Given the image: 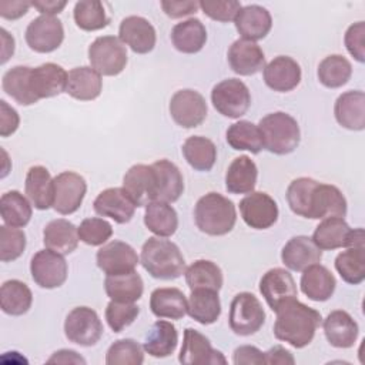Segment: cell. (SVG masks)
Listing matches in <instances>:
<instances>
[{
    "label": "cell",
    "mask_w": 365,
    "mask_h": 365,
    "mask_svg": "<svg viewBox=\"0 0 365 365\" xmlns=\"http://www.w3.org/2000/svg\"><path fill=\"white\" fill-rule=\"evenodd\" d=\"M275 338L289 344L297 349L311 344L322 319L317 309L299 302L298 299L285 302L278 308V311H275Z\"/></svg>",
    "instance_id": "1"
},
{
    "label": "cell",
    "mask_w": 365,
    "mask_h": 365,
    "mask_svg": "<svg viewBox=\"0 0 365 365\" xmlns=\"http://www.w3.org/2000/svg\"><path fill=\"white\" fill-rule=\"evenodd\" d=\"M140 262L157 279L170 281L185 272V259L178 245L163 237H150L143 244Z\"/></svg>",
    "instance_id": "2"
},
{
    "label": "cell",
    "mask_w": 365,
    "mask_h": 365,
    "mask_svg": "<svg viewBox=\"0 0 365 365\" xmlns=\"http://www.w3.org/2000/svg\"><path fill=\"white\" fill-rule=\"evenodd\" d=\"M194 220L201 232L212 237L225 235L235 225V205L218 192H208L197 201Z\"/></svg>",
    "instance_id": "3"
},
{
    "label": "cell",
    "mask_w": 365,
    "mask_h": 365,
    "mask_svg": "<svg viewBox=\"0 0 365 365\" xmlns=\"http://www.w3.org/2000/svg\"><path fill=\"white\" fill-rule=\"evenodd\" d=\"M264 148L277 155L292 153L301 140V131L297 120L284 111L269 113L258 124Z\"/></svg>",
    "instance_id": "4"
},
{
    "label": "cell",
    "mask_w": 365,
    "mask_h": 365,
    "mask_svg": "<svg viewBox=\"0 0 365 365\" xmlns=\"http://www.w3.org/2000/svg\"><path fill=\"white\" fill-rule=\"evenodd\" d=\"M91 67L100 76H117L127 64V48L115 36L97 37L88 47Z\"/></svg>",
    "instance_id": "5"
},
{
    "label": "cell",
    "mask_w": 365,
    "mask_h": 365,
    "mask_svg": "<svg viewBox=\"0 0 365 365\" xmlns=\"http://www.w3.org/2000/svg\"><path fill=\"white\" fill-rule=\"evenodd\" d=\"M264 322V308L254 294L240 292L232 298L230 305L228 324L234 334L241 336L257 334Z\"/></svg>",
    "instance_id": "6"
},
{
    "label": "cell",
    "mask_w": 365,
    "mask_h": 365,
    "mask_svg": "<svg viewBox=\"0 0 365 365\" xmlns=\"http://www.w3.org/2000/svg\"><path fill=\"white\" fill-rule=\"evenodd\" d=\"M211 103L224 117L240 118L251 106V94L241 80L227 78L212 87Z\"/></svg>",
    "instance_id": "7"
},
{
    "label": "cell",
    "mask_w": 365,
    "mask_h": 365,
    "mask_svg": "<svg viewBox=\"0 0 365 365\" xmlns=\"http://www.w3.org/2000/svg\"><path fill=\"white\" fill-rule=\"evenodd\" d=\"M103 324L97 312L88 307L73 308L64 321V334L70 342L93 346L103 336Z\"/></svg>",
    "instance_id": "8"
},
{
    "label": "cell",
    "mask_w": 365,
    "mask_h": 365,
    "mask_svg": "<svg viewBox=\"0 0 365 365\" xmlns=\"http://www.w3.org/2000/svg\"><path fill=\"white\" fill-rule=\"evenodd\" d=\"M27 46L36 53H51L57 50L64 40V27L56 16H44L33 19L24 33Z\"/></svg>",
    "instance_id": "9"
},
{
    "label": "cell",
    "mask_w": 365,
    "mask_h": 365,
    "mask_svg": "<svg viewBox=\"0 0 365 365\" xmlns=\"http://www.w3.org/2000/svg\"><path fill=\"white\" fill-rule=\"evenodd\" d=\"M67 262L64 257L48 248L37 251L30 261L33 281L46 289L61 287L67 279Z\"/></svg>",
    "instance_id": "10"
},
{
    "label": "cell",
    "mask_w": 365,
    "mask_h": 365,
    "mask_svg": "<svg viewBox=\"0 0 365 365\" xmlns=\"http://www.w3.org/2000/svg\"><path fill=\"white\" fill-rule=\"evenodd\" d=\"M171 118L184 128L198 127L207 117V103L202 94L191 88H182L173 94L168 106Z\"/></svg>",
    "instance_id": "11"
},
{
    "label": "cell",
    "mask_w": 365,
    "mask_h": 365,
    "mask_svg": "<svg viewBox=\"0 0 365 365\" xmlns=\"http://www.w3.org/2000/svg\"><path fill=\"white\" fill-rule=\"evenodd\" d=\"M53 208L61 215L76 212L87 192L86 180L74 171H63L54 177Z\"/></svg>",
    "instance_id": "12"
},
{
    "label": "cell",
    "mask_w": 365,
    "mask_h": 365,
    "mask_svg": "<svg viewBox=\"0 0 365 365\" xmlns=\"http://www.w3.org/2000/svg\"><path fill=\"white\" fill-rule=\"evenodd\" d=\"M240 212L244 222L254 230H267L278 220L275 200L262 191H252L240 201Z\"/></svg>",
    "instance_id": "13"
},
{
    "label": "cell",
    "mask_w": 365,
    "mask_h": 365,
    "mask_svg": "<svg viewBox=\"0 0 365 365\" xmlns=\"http://www.w3.org/2000/svg\"><path fill=\"white\" fill-rule=\"evenodd\" d=\"M259 292L274 312L278 311V308L285 302L297 299L298 297L292 275L289 271L279 267L271 268L262 275L259 281Z\"/></svg>",
    "instance_id": "14"
},
{
    "label": "cell",
    "mask_w": 365,
    "mask_h": 365,
    "mask_svg": "<svg viewBox=\"0 0 365 365\" xmlns=\"http://www.w3.org/2000/svg\"><path fill=\"white\" fill-rule=\"evenodd\" d=\"M96 261L106 275H118L134 271L140 262L135 250L123 241L113 240L97 251Z\"/></svg>",
    "instance_id": "15"
},
{
    "label": "cell",
    "mask_w": 365,
    "mask_h": 365,
    "mask_svg": "<svg viewBox=\"0 0 365 365\" xmlns=\"http://www.w3.org/2000/svg\"><path fill=\"white\" fill-rule=\"evenodd\" d=\"M346 215V200L341 190L331 184L317 182L308 205V217L311 220L344 218Z\"/></svg>",
    "instance_id": "16"
},
{
    "label": "cell",
    "mask_w": 365,
    "mask_h": 365,
    "mask_svg": "<svg viewBox=\"0 0 365 365\" xmlns=\"http://www.w3.org/2000/svg\"><path fill=\"white\" fill-rule=\"evenodd\" d=\"M182 365H218L227 364L222 352L211 346L210 339L201 332L187 328L184 331L182 346L178 355Z\"/></svg>",
    "instance_id": "17"
},
{
    "label": "cell",
    "mask_w": 365,
    "mask_h": 365,
    "mask_svg": "<svg viewBox=\"0 0 365 365\" xmlns=\"http://www.w3.org/2000/svg\"><path fill=\"white\" fill-rule=\"evenodd\" d=\"M93 208L101 217H108L117 224H125L134 217L137 205L123 187H111L96 197Z\"/></svg>",
    "instance_id": "18"
},
{
    "label": "cell",
    "mask_w": 365,
    "mask_h": 365,
    "mask_svg": "<svg viewBox=\"0 0 365 365\" xmlns=\"http://www.w3.org/2000/svg\"><path fill=\"white\" fill-rule=\"evenodd\" d=\"M123 188L137 207H145L155 201L157 177L153 165L135 164L128 168L123 178Z\"/></svg>",
    "instance_id": "19"
},
{
    "label": "cell",
    "mask_w": 365,
    "mask_h": 365,
    "mask_svg": "<svg viewBox=\"0 0 365 365\" xmlns=\"http://www.w3.org/2000/svg\"><path fill=\"white\" fill-rule=\"evenodd\" d=\"M118 38L137 54L150 53L157 41L155 29L141 16H128L121 20Z\"/></svg>",
    "instance_id": "20"
},
{
    "label": "cell",
    "mask_w": 365,
    "mask_h": 365,
    "mask_svg": "<svg viewBox=\"0 0 365 365\" xmlns=\"http://www.w3.org/2000/svg\"><path fill=\"white\" fill-rule=\"evenodd\" d=\"M228 64L240 76H252L265 67L262 48L251 40L238 38L228 48Z\"/></svg>",
    "instance_id": "21"
},
{
    "label": "cell",
    "mask_w": 365,
    "mask_h": 365,
    "mask_svg": "<svg viewBox=\"0 0 365 365\" xmlns=\"http://www.w3.org/2000/svg\"><path fill=\"white\" fill-rule=\"evenodd\" d=\"M264 83L274 91L287 93L294 90L301 81L299 64L288 56H278L264 67Z\"/></svg>",
    "instance_id": "22"
},
{
    "label": "cell",
    "mask_w": 365,
    "mask_h": 365,
    "mask_svg": "<svg viewBox=\"0 0 365 365\" xmlns=\"http://www.w3.org/2000/svg\"><path fill=\"white\" fill-rule=\"evenodd\" d=\"M281 259L288 269L302 272L305 268L321 262L322 250L315 245L312 238L307 235H297L288 240L284 245Z\"/></svg>",
    "instance_id": "23"
},
{
    "label": "cell",
    "mask_w": 365,
    "mask_h": 365,
    "mask_svg": "<svg viewBox=\"0 0 365 365\" xmlns=\"http://www.w3.org/2000/svg\"><path fill=\"white\" fill-rule=\"evenodd\" d=\"M67 71L56 63H43L31 68L30 84L36 97L50 98L66 91Z\"/></svg>",
    "instance_id": "24"
},
{
    "label": "cell",
    "mask_w": 365,
    "mask_h": 365,
    "mask_svg": "<svg viewBox=\"0 0 365 365\" xmlns=\"http://www.w3.org/2000/svg\"><path fill=\"white\" fill-rule=\"evenodd\" d=\"M334 114L338 124L351 131L365 128V94L361 90L342 93L334 106Z\"/></svg>",
    "instance_id": "25"
},
{
    "label": "cell",
    "mask_w": 365,
    "mask_h": 365,
    "mask_svg": "<svg viewBox=\"0 0 365 365\" xmlns=\"http://www.w3.org/2000/svg\"><path fill=\"white\" fill-rule=\"evenodd\" d=\"M312 241L319 250L332 251L338 248L354 247V230L344 218H325L315 228Z\"/></svg>",
    "instance_id": "26"
},
{
    "label": "cell",
    "mask_w": 365,
    "mask_h": 365,
    "mask_svg": "<svg viewBox=\"0 0 365 365\" xmlns=\"http://www.w3.org/2000/svg\"><path fill=\"white\" fill-rule=\"evenodd\" d=\"M324 334L327 341L335 348H351L356 342L359 328L356 321L342 309L332 311L324 319Z\"/></svg>",
    "instance_id": "27"
},
{
    "label": "cell",
    "mask_w": 365,
    "mask_h": 365,
    "mask_svg": "<svg viewBox=\"0 0 365 365\" xmlns=\"http://www.w3.org/2000/svg\"><path fill=\"white\" fill-rule=\"evenodd\" d=\"M234 23L242 38L257 41L269 33L272 27V17L265 7L258 4H248L241 7Z\"/></svg>",
    "instance_id": "28"
},
{
    "label": "cell",
    "mask_w": 365,
    "mask_h": 365,
    "mask_svg": "<svg viewBox=\"0 0 365 365\" xmlns=\"http://www.w3.org/2000/svg\"><path fill=\"white\" fill-rule=\"evenodd\" d=\"M54 178L43 165H33L29 168L24 181V191L30 202L37 210H48L53 207L54 198Z\"/></svg>",
    "instance_id": "29"
},
{
    "label": "cell",
    "mask_w": 365,
    "mask_h": 365,
    "mask_svg": "<svg viewBox=\"0 0 365 365\" xmlns=\"http://www.w3.org/2000/svg\"><path fill=\"white\" fill-rule=\"evenodd\" d=\"M336 287L334 274L321 264H314L302 271L301 291L305 297L315 302L328 301Z\"/></svg>",
    "instance_id": "30"
},
{
    "label": "cell",
    "mask_w": 365,
    "mask_h": 365,
    "mask_svg": "<svg viewBox=\"0 0 365 365\" xmlns=\"http://www.w3.org/2000/svg\"><path fill=\"white\" fill-rule=\"evenodd\" d=\"M101 88V76L93 67H74L67 74L66 93L76 100L91 101L100 96Z\"/></svg>",
    "instance_id": "31"
},
{
    "label": "cell",
    "mask_w": 365,
    "mask_h": 365,
    "mask_svg": "<svg viewBox=\"0 0 365 365\" xmlns=\"http://www.w3.org/2000/svg\"><path fill=\"white\" fill-rule=\"evenodd\" d=\"M157 177L155 201L175 202L184 191V180L178 167L170 160H157L151 164Z\"/></svg>",
    "instance_id": "32"
},
{
    "label": "cell",
    "mask_w": 365,
    "mask_h": 365,
    "mask_svg": "<svg viewBox=\"0 0 365 365\" xmlns=\"http://www.w3.org/2000/svg\"><path fill=\"white\" fill-rule=\"evenodd\" d=\"M77 227L64 218L50 221L43 230L44 247L61 255L71 254L78 245Z\"/></svg>",
    "instance_id": "33"
},
{
    "label": "cell",
    "mask_w": 365,
    "mask_h": 365,
    "mask_svg": "<svg viewBox=\"0 0 365 365\" xmlns=\"http://www.w3.org/2000/svg\"><path fill=\"white\" fill-rule=\"evenodd\" d=\"M258 168L248 155L232 160L225 173V188L231 194H250L257 185Z\"/></svg>",
    "instance_id": "34"
},
{
    "label": "cell",
    "mask_w": 365,
    "mask_h": 365,
    "mask_svg": "<svg viewBox=\"0 0 365 365\" xmlns=\"http://www.w3.org/2000/svg\"><path fill=\"white\" fill-rule=\"evenodd\" d=\"M187 308L188 299L178 288H157L150 295V309L157 318L181 319Z\"/></svg>",
    "instance_id": "35"
},
{
    "label": "cell",
    "mask_w": 365,
    "mask_h": 365,
    "mask_svg": "<svg viewBox=\"0 0 365 365\" xmlns=\"http://www.w3.org/2000/svg\"><path fill=\"white\" fill-rule=\"evenodd\" d=\"M187 314L201 325L214 324L221 315L218 291L208 288L191 289Z\"/></svg>",
    "instance_id": "36"
},
{
    "label": "cell",
    "mask_w": 365,
    "mask_h": 365,
    "mask_svg": "<svg viewBox=\"0 0 365 365\" xmlns=\"http://www.w3.org/2000/svg\"><path fill=\"white\" fill-rule=\"evenodd\" d=\"M171 41L175 50L184 54L198 53L207 41L205 26L198 19H187L177 23L171 30Z\"/></svg>",
    "instance_id": "37"
},
{
    "label": "cell",
    "mask_w": 365,
    "mask_h": 365,
    "mask_svg": "<svg viewBox=\"0 0 365 365\" xmlns=\"http://www.w3.org/2000/svg\"><path fill=\"white\" fill-rule=\"evenodd\" d=\"M178 344V332L168 321H157L148 329L144 339V351L154 358L170 356Z\"/></svg>",
    "instance_id": "38"
},
{
    "label": "cell",
    "mask_w": 365,
    "mask_h": 365,
    "mask_svg": "<svg viewBox=\"0 0 365 365\" xmlns=\"http://www.w3.org/2000/svg\"><path fill=\"white\" fill-rule=\"evenodd\" d=\"M104 289L111 301L135 302L143 295L144 282L140 274L134 269L125 274L107 275L104 279Z\"/></svg>",
    "instance_id": "39"
},
{
    "label": "cell",
    "mask_w": 365,
    "mask_h": 365,
    "mask_svg": "<svg viewBox=\"0 0 365 365\" xmlns=\"http://www.w3.org/2000/svg\"><path fill=\"white\" fill-rule=\"evenodd\" d=\"M31 68L33 67L29 66H14L7 70L1 78L3 91L20 106H31L38 101L30 84Z\"/></svg>",
    "instance_id": "40"
},
{
    "label": "cell",
    "mask_w": 365,
    "mask_h": 365,
    "mask_svg": "<svg viewBox=\"0 0 365 365\" xmlns=\"http://www.w3.org/2000/svg\"><path fill=\"white\" fill-rule=\"evenodd\" d=\"M145 227L157 237H171L178 228V215L175 210L163 201H151L144 211Z\"/></svg>",
    "instance_id": "41"
},
{
    "label": "cell",
    "mask_w": 365,
    "mask_h": 365,
    "mask_svg": "<svg viewBox=\"0 0 365 365\" xmlns=\"http://www.w3.org/2000/svg\"><path fill=\"white\" fill-rule=\"evenodd\" d=\"M31 302L33 294L24 282L19 279H9L3 282L0 288V305L4 314L20 317L30 309Z\"/></svg>",
    "instance_id": "42"
},
{
    "label": "cell",
    "mask_w": 365,
    "mask_h": 365,
    "mask_svg": "<svg viewBox=\"0 0 365 365\" xmlns=\"http://www.w3.org/2000/svg\"><path fill=\"white\" fill-rule=\"evenodd\" d=\"M182 155L194 170L210 171L217 160V147L207 137L192 135L184 141Z\"/></svg>",
    "instance_id": "43"
},
{
    "label": "cell",
    "mask_w": 365,
    "mask_h": 365,
    "mask_svg": "<svg viewBox=\"0 0 365 365\" xmlns=\"http://www.w3.org/2000/svg\"><path fill=\"white\" fill-rule=\"evenodd\" d=\"M185 282L190 289L208 288L220 291L222 287V271L210 259H197L185 268Z\"/></svg>",
    "instance_id": "44"
},
{
    "label": "cell",
    "mask_w": 365,
    "mask_h": 365,
    "mask_svg": "<svg viewBox=\"0 0 365 365\" xmlns=\"http://www.w3.org/2000/svg\"><path fill=\"white\" fill-rule=\"evenodd\" d=\"M0 212L6 225L21 228L31 218V204L17 190L7 191L0 198Z\"/></svg>",
    "instance_id": "45"
},
{
    "label": "cell",
    "mask_w": 365,
    "mask_h": 365,
    "mask_svg": "<svg viewBox=\"0 0 365 365\" xmlns=\"http://www.w3.org/2000/svg\"><path fill=\"white\" fill-rule=\"evenodd\" d=\"M227 143L231 148L238 151H250L258 154L262 148V137L258 125L248 120H240L231 124L227 130Z\"/></svg>",
    "instance_id": "46"
},
{
    "label": "cell",
    "mask_w": 365,
    "mask_h": 365,
    "mask_svg": "<svg viewBox=\"0 0 365 365\" xmlns=\"http://www.w3.org/2000/svg\"><path fill=\"white\" fill-rule=\"evenodd\" d=\"M319 83L327 88H339L348 83L352 76V66L341 54L327 56L318 66Z\"/></svg>",
    "instance_id": "47"
},
{
    "label": "cell",
    "mask_w": 365,
    "mask_h": 365,
    "mask_svg": "<svg viewBox=\"0 0 365 365\" xmlns=\"http://www.w3.org/2000/svg\"><path fill=\"white\" fill-rule=\"evenodd\" d=\"M335 269L341 278L352 285L365 279V247H349L335 258Z\"/></svg>",
    "instance_id": "48"
},
{
    "label": "cell",
    "mask_w": 365,
    "mask_h": 365,
    "mask_svg": "<svg viewBox=\"0 0 365 365\" xmlns=\"http://www.w3.org/2000/svg\"><path fill=\"white\" fill-rule=\"evenodd\" d=\"M73 16L77 27L84 31L101 30L110 23L104 4L96 0L77 1L74 6Z\"/></svg>",
    "instance_id": "49"
},
{
    "label": "cell",
    "mask_w": 365,
    "mask_h": 365,
    "mask_svg": "<svg viewBox=\"0 0 365 365\" xmlns=\"http://www.w3.org/2000/svg\"><path fill=\"white\" fill-rule=\"evenodd\" d=\"M143 346L131 339H118L110 345L106 354L107 365H141L144 362Z\"/></svg>",
    "instance_id": "50"
},
{
    "label": "cell",
    "mask_w": 365,
    "mask_h": 365,
    "mask_svg": "<svg viewBox=\"0 0 365 365\" xmlns=\"http://www.w3.org/2000/svg\"><path fill=\"white\" fill-rule=\"evenodd\" d=\"M318 181L309 177H299L289 182L287 188V202L291 211L299 217H308V205L311 192Z\"/></svg>",
    "instance_id": "51"
},
{
    "label": "cell",
    "mask_w": 365,
    "mask_h": 365,
    "mask_svg": "<svg viewBox=\"0 0 365 365\" xmlns=\"http://www.w3.org/2000/svg\"><path fill=\"white\" fill-rule=\"evenodd\" d=\"M78 238L87 245H104L113 235V227L108 221L98 217L86 218L78 225Z\"/></svg>",
    "instance_id": "52"
},
{
    "label": "cell",
    "mask_w": 365,
    "mask_h": 365,
    "mask_svg": "<svg viewBox=\"0 0 365 365\" xmlns=\"http://www.w3.org/2000/svg\"><path fill=\"white\" fill-rule=\"evenodd\" d=\"M140 314V308L134 302L110 301L106 308V319L113 332H121L131 325Z\"/></svg>",
    "instance_id": "53"
},
{
    "label": "cell",
    "mask_w": 365,
    "mask_h": 365,
    "mask_svg": "<svg viewBox=\"0 0 365 365\" xmlns=\"http://www.w3.org/2000/svg\"><path fill=\"white\" fill-rule=\"evenodd\" d=\"M26 248V234L16 227H0V259L3 262L17 259Z\"/></svg>",
    "instance_id": "54"
},
{
    "label": "cell",
    "mask_w": 365,
    "mask_h": 365,
    "mask_svg": "<svg viewBox=\"0 0 365 365\" xmlns=\"http://www.w3.org/2000/svg\"><path fill=\"white\" fill-rule=\"evenodd\" d=\"M241 3L237 0H202L200 1V9L205 16L215 21L228 23L235 20L238 11L241 10Z\"/></svg>",
    "instance_id": "55"
},
{
    "label": "cell",
    "mask_w": 365,
    "mask_h": 365,
    "mask_svg": "<svg viewBox=\"0 0 365 365\" xmlns=\"http://www.w3.org/2000/svg\"><path fill=\"white\" fill-rule=\"evenodd\" d=\"M348 53L359 63L365 61V23L356 21L348 27L344 37Z\"/></svg>",
    "instance_id": "56"
},
{
    "label": "cell",
    "mask_w": 365,
    "mask_h": 365,
    "mask_svg": "<svg viewBox=\"0 0 365 365\" xmlns=\"http://www.w3.org/2000/svg\"><path fill=\"white\" fill-rule=\"evenodd\" d=\"M160 4H161L163 11L171 19H180V17L190 16L200 9V1H194V0H184V1L182 0H180V1L163 0Z\"/></svg>",
    "instance_id": "57"
},
{
    "label": "cell",
    "mask_w": 365,
    "mask_h": 365,
    "mask_svg": "<svg viewBox=\"0 0 365 365\" xmlns=\"http://www.w3.org/2000/svg\"><path fill=\"white\" fill-rule=\"evenodd\" d=\"M232 362L235 365H262L265 364V355L254 345H241L235 348Z\"/></svg>",
    "instance_id": "58"
},
{
    "label": "cell",
    "mask_w": 365,
    "mask_h": 365,
    "mask_svg": "<svg viewBox=\"0 0 365 365\" xmlns=\"http://www.w3.org/2000/svg\"><path fill=\"white\" fill-rule=\"evenodd\" d=\"M19 113L10 107L4 100H0V135L9 137L19 128Z\"/></svg>",
    "instance_id": "59"
},
{
    "label": "cell",
    "mask_w": 365,
    "mask_h": 365,
    "mask_svg": "<svg viewBox=\"0 0 365 365\" xmlns=\"http://www.w3.org/2000/svg\"><path fill=\"white\" fill-rule=\"evenodd\" d=\"M31 7V1H10L1 0L0 1V16L6 20H17L23 17L29 9Z\"/></svg>",
    "instance_id": "60"
},
{
    "label": "cell",
    "mask_w": 365,
    "mask_h": 365,
    "mask_svg": "<svg viewBox=\"0 0 365 365\" xmlns=\"http://www.w3.org/2000/svg\"><path fill=\"white\" fill-rule=\"evenodd\" d=\"M264 355H265V364L268 365H282V364L292 365L295 362L292 354L281 345H274L267 352H264Z\"/></svg>",
    "instance_id": "61"
},
{
    "label": "cell",
    "mask_w": 365,
    "mask_h": 365,
    "mask_svg": "<svg viewBox=\"0 0 365 365\" xmlns=\"http://www.w3.org/2000/svg\"><path fill=\"white\" fill-rule=\"evenodd\" d=\"M47 364H77L86 365V359L73 349H60L56 351L48 359Z\"/></svg>",
    "instance_id": "62"
},
{
    "label": "cell",
    "mask_w": 365,
    "mask_h": 365,
    "mask_svg": "<svg viewBox=\"0 0 365 365\" xmlns=\"http://www.w3.org/2000/svg\"><path fill=\"white\" fill-rule=\"evenodd\" d=\"M31 6L37 9L44 16H56L63 11V9L67 6V1L64 0H36L31 1Z\"/></svg>",
    "instance_id": "63"
},
{
    "label": "cell",
    "mask_w": 365,
    "mask_h": 365,
    "mask_svg": "<svg viewBox=\"0 0 365 365\" xmlns=\"http://www.w3.org/2000/svg\"><path fill=\"white\" fill-rule=\"evenodd\" d=\"M0 36H1V60L0 63L4 64L14 53V38L13 36L9 34V31L6 29H0Z\"/></svg>",
    "instance_id": "64"
}]
</instances>
